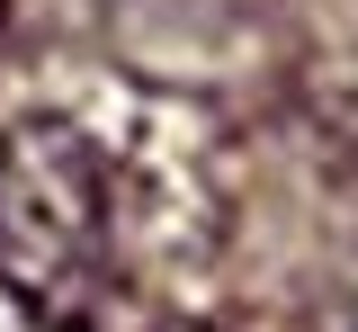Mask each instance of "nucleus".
I'll return each instance as SVG.
<instances>
[{"instance_id": "1", "label": "nucleus", "mask_w": 358, "mask_h": 332, "mask_svg": "<svg viewBox=\"0 0 358 332\" xmlns=\"http://www.w3.org/2000/svg\"><path fill=\"white\" fill-rule=\"evenodd\" d=\"M117 189L81 117L36 108L0 126V296L45 332H81L117 270Z\"/></svg>"}, {"instance_id": "2", "label": "nucleus", "mask_w": 358, "mask_h": 332, "mask_svg": "<svg viewBox=\"0 0 358 332\" xmlns=\"http://www.w3.org/2000/svg\"><path fill=\"white\" fill-rule=\"evenodd\" d=\"M162 332H215V324H162Z\"/></svg>"}]
</instances>
